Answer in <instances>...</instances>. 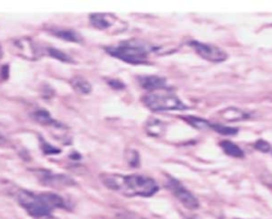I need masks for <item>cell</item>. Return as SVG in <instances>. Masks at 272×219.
Wrapping results in <instances>:
<instances>
[{
  "label": "cell",
  "instance_id": "6da1fadb",
  "mask_svg": "<svg viewBox=\"0 0 272 219\" xmlns=\"http://www.w3.org/2000/svg\"><path fill=\"white\" fill-rule=\"evenodd\" d=\"M100 180L108 188L127 197H151L159 190L157 183L143 174L102 173Z\"/></svg>",
  "mask_w": 272,
  "mask_h": 219
},
{
  "label": "cell",
  "instance_id": "7a4b0ae2",
  "mask_svg": "<svg viewBox=\"0 0 272 219\" xmlns=\"http://www.w3.org/2000/svg\"><path fill=\"white\" fill-rule=\"evenodd\" d=\"M107 52L129 64H145L148 63L149 55L153 50L152 47H148L144 43L136 40L127 41L117 46H111L105 48Z\"/></svg>",
  "mask_w": 272,
  "mask_h": 219
},
{
  "label": "cell",
  "instance_id": "3957f363",
  "mask_svg": "<svg viewBox=\"0 0 272 219\" xmlns=\"http://www.w3.org/2000/svg\"><path fill=\"white\" fill-rule=\"evenodd\" d=\"M143 102L151 111H173V110H187L177 95L171 92L167 93H150L144 96Z\"/></svg>",
  "mask_w": 272,
  "mask_h": 219
},
{
  "label": "cell",
  "instance_id": "277c9868",
  "mask_svg": "<svg viewBox=\"0 0 272 219\" xmlns=\"http://www.w3.org/2000/svg\"><path fill=\"white\" fill-rule=\"evenodd\" d=\"M19 203L28 212L29 215L35 218H43L50 215L51 206L47 203L43 195L33 194L29 190H19L16 194Z\"/></svg>",
  "mask_w": 272,
  "mask_h": 219
},
{
  "label": "cell",
  "instance_id": "5b68a950",
  "mask_svg": "<svg viewBox=\"0 0 272 219\" xmlns=\"http://www.w3.org/2000/svg\"><path fill=\"white\" fill-rule=\"evenodd\" d=\"M189 46L194 48V50L201 58H203L206 61H209V62L220 63L225 61L227 58V55L222 49L214 45H209V44L191 41L189 42Z\"/></svg>",
  "mask_w": 272,
  "mask_h": 219
},
{
  "label": "cell",
  "instance_id": "8992f818",
  "mask_svg": "<svg viewBox=\"0 0 272 219\" xmlns=\"http://www.w3.org/2000/svg\"><path fill=\"white\" fill-rule=\"evenodd\" d=\"M167 186L184 206L189 209H196L199 207V202L197 198L192 195L189 190L184 187L180 182L170 178Z\"/></svg>",
  "mask_w": 272,
  "mask_h": 219
},
{
  "label": "cell",
  "instance_id": "52a82bcc",
  "mask_svg": "<svg viewBox=\"0 0 272 219\" xmlns=\"http://www.w3.org/2000/svg\"><path fill=\"white\" fill-rule=\"evenodd\" d=\"M91 24L95 28L99 30H108L116 25H126L122 21H119L115 15L107 13H95L90 16Z\"/></svg>",
  "mask_w": 272,
  "mask_h": 219
},
{
  "label": "cell",
  "instance_id": "ba28073f",
  "mask_svg": "<svg viewBox=\"0 0 272 219\" xmlns=\"http://www.w3.org/2000/svg\"><path fill=\"white\" fill-rule=\"evenodd\" d=\"M41 181L42 184H45V185L52 186V187H62V186H70L74 185L75 181L70 179L69 177L64 176V174H55L51 172L44 171L41 174Z\"/></svg>",
  "mask_w": 272,
  "mask_h": 219
},
{
  "label": "cell",
  "instance_id": "9c48e42d",
  "mask_svg": "<svg viewBox=\"0 0 272 219\" xmlns=\"http://www.w3.org/2000/svg\"><path fill=\"white\" fill-rule=\"evenodd\" d=\"M15 47L19 50V54L23 58H26L28 60H37V56H39L34 43L28 38H24L15 41Z\"/></svg>",
  "mask_w": 272,
  "mask_h": 219
},
{
  "label": "cell",
  "instance_id": "30bf717a",
  "mask_svg": "<svg viewBox=\"0 0 272 219\" xmlns=\"http://www.w3.org/2000/svg\"><path fill=\"white\" fill-rule=\"evenodd\" d=\"M138 82L143 89L147 91H155L164 89L166 86V79L157 76H144L138 78Z\"/></svg>",
  "mask_w": 272,
  "mask_h": 219
},
{
  "label": "cell",
  "instance_id": "8fae6325",
  "mask_svg": "<svg viewBox=\"0 0 272 219\" xmlns=\"http://www.w3.org/2000/svg\"><path fill=\"white\" fill-rule=\"evenodd\" d=\"M220 114H221V117L225 119L226 121H240V120H245L250 117L248 113H245L234 107H230L223 110Z\"/></svg>",
  "mask_w": 272,
  "mask_h": 219
},
{
  "label": "cell",
  "instance_id": "7c38bea8",
  "mask_svg": "<svg viewBox=\"0 0 272 219\" xmlns=\"http://www.w3.org/2000/svg\"><path fill=\"white\" fill-rule=\"evenodd\" d=\"M32 118L38 121L39 124L41 125H49V126H55V127H63V125H61L60 122L56 121L54 118L51 117L50 114L45 111V110H38L35 111L33 114H32Z\"/></svg>",
  "mask_w": 272,
  "mask_h": 219
},
{
  "label": "cell",
  "instance_id": "4fadbf2b",
  "mask_svg": "<svg viewBox=\"0 0 272 219\" xmlns=\"http://www.w3.org/2000/svg\"><path fill=\"white\" fill-rule=\"evenodd\" d=\"M70 85L73 86V89L78 92V93H80V94H90L91 91H92V85L90 84V82L85 80L84 78L82 77H75L73 78L72 80H70Z\"/></svg>",
  "mask_w": 272,
  "mask_h": 219
},
{
  "label": "cell",
  "instance_id": "5bb4252c",
  "mask_svg": "<svg viewBox=\"0 0 272 219\" xmlns=\"http://www.w3.org/2000/svg\"><path fill=\"white\" fill-rule=\"evenodd\" d=\"M52 34L54 36L68 41V42H74V43H80L82 41V38L80 37V34L77 33L74 30L70 29H57V30H52Z\"/></svg>",
  "mask_w": 272,
  "mask_h": 219
},
{
  "label": "cell",
  "instance_id": "9a60e30c",
  "mask_svg": "<svg viewBox=\"0 0 272 219\" xmlns=\"http://www.w3.org/2000/svg\"><path fill=\"white\" fill-rule=\"evenodd\" d=\"M164 131H165V125H164V122L160 120L153 119L147 124V133L149 135L160 137L164 133Z\"/></svg>",
  "mask_w": 272,
  "mask_h": 219
},
{
  "label": "cell",
  "instance_id": "2e32d148",
  "mask_svg": "<svg viewBox=\"0 0 272 219\" xmlns=\"http://www.w3.org/2000/svg\"><path fill=\"white\" fill-rule=\"evenodd\" d=\"M221 148L223 149V151L230 156H234V157H243L244 153L241 150V149L232 142L229 141H223L220 143Z\"/></svg>",
  "mask_w": 272,
  "mask_h": 219
},
{
  "label": "cell",
  "instance_id": "e0dca14e",
  "mask_svg": "<svg viewBox=\"0 0 272 219\" xmlns=\"http://www.w3.org/2000/svg\"><path fill=\"white\" fill-rule=\"evenodd\" d=\"M42 195L44 198H45L47 203L51 206L52 209H54L55 207H66L64 199L62 197H60L59 195L51 194V192H46V194H42Z\"/></svg>",
  "mask_w": 272,
  "mask_h": 219
},
{
  "label": "cell",
  "instance_id": "ac0fdd59",
  "mask_svg": "<svg viewBox=\"0 0 272 219\" xmlns=\"http://www.w3.org/2000/svg\"><path fill=\"white\" fill-rule=\"evenodd\" d=\"M186 121H188V124L192 127H195L196 129L199 130H205V129H210V122L202 119V118H198V117H186L184 118Z\"/></svg>",
  "mask_w": 272,
  "mask_h": 219
},
{
  "label": "cell",
  "instance_id": "d6986e66",
  "mask_svg": "<svg viewBox=\"0 0 272 219\" xmlns=\"http://www.w3.org/2000/svg\"><path fill=\"white\" fill-rule=\"evenodd\" d=\"M210 129H213L214 131H216V132L220 133L222 135H235L238 132V129L232 128V127H225L219 124H212L210 125Z\"/></svg>",
  "mask_w": 272,
  "mask_h": 219
},
{
  "label": "cell",
  "instance_id": "ffe728a7",
  "mask_svg": "<svg viewBox=\"0 0 272 219\" xmlns=\"http://www.w3.org/2000/svg\"><path fill=\"white\" fill-rule=\"evenodd\" d=\"M48 52H49V55L51 57H54L60 61H62V62H72V58H70L69 56H67L66 54H64V52L62 51H60L56 48H48Z\"/></svg>",
  "mask_w": 272,
  "mask_h": 219
},
{
  "label": "cell",
  "instance_id": "44dd1931",
  "mask_svg": "<svg viewBox=\"0 0 272 219\" xmlns=\"http://www.w3.org/2000/svg\"><path fill=\"white\" fill-rule=\"evenodd\" d=\"M41 143H42V148H43V151L45 152L46 154H57V153H60L61 150L54 146H51L50 144H48L45 139L44 138H41Z\"/></svg>",
  "mask_w": 272,
  "mask_h": 219
},
{
  "label": "cell",
  "instance_id": "7402d4cb",
  "mask_svg": "<svg viewBox=\"0 0 272 219\" xmlns=\"http://www.w3.org/2000/svg\"><path fill=\"white\" fill-rule=\"evenodd\" d=\"M254 147H255L257 150H259L261 152L271 151V146L266 141H262V139H259V141H257L255 143V145H254Z\"/></svg>",
  "mask_w": 272,
  "mask_h": 219
},
{
  "label": "cell",
  "instance_id": "603a6c76",
  "mask_svg": "<svg viewBox=\"0 0 272 219\" xmlns=\"http://www.w3.org/2000/svg\"><path fill=\"white\" fill-rule=\"evenodd\" d=\"M109 83H110V85H111V86H113L114 89H116V90L124 89V87H125V85H124V84H122V83H121V82H119V81H117V80H112V81H110Z\"/></svg>",
  "mask_w": 272,
  "mask_h": 219
},
{
  "label": "cell",
  "instance_id": "cb8c5ba5",
  "mask_svg": "<svg viewBox=\"0 0 272 219\" xmlns=\"http://www.w3.org/2000/svg\"><path fill=\"white\" fill-rule=\"evenodd\" d=\"M6 139L2 136V135H0V146H5L6 145Z\"/></svg>",
  "mask_w": 272,
  "mask_h": 219
},
{
  "label": "cell",
  "instance_id": "d4e9b609",
  "mask_svg": "<svg viewBox=\"0 0 272 219\" xmlns=\"http://www.w3.org/2000/svg\"><path fill=\"white\" fill-rule=\"evenodd\" d=\"M40 219H59L55 216H51V215H48V216H45V217H43V218H40Z\"/></svg>",
  "mask_w": 272,
  "mask_h": 219
},
{
  "label": "cell",
  "instance_id": "484cf974",
  "mask_svg": "<svg viewBox=\"0 0 272 219\" xmlns=\"http://www.w3.org/2000/svg\"><path fill=\"white\" fill-rule=\"evenodd\" d=\"M3 56H4V52H3V48H2V45H0V60L3 59Z\"/></svg>",
  "mask_w": 272,
  "mask_h": 219
}]
</instances>
